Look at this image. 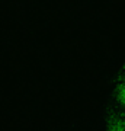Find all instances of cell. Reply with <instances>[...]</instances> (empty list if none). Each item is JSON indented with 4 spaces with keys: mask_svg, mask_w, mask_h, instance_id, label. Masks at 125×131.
<instances>
[{
    "mask_svg": "<svg viewBox=\"0 0 125 131\" xmlns=\"http://www.w3.org/2000/svg\"><path fill=\"white\" fill-rule=\"evenodd\" d=\"M115 102L116 105L125 111V80H121L115 89Z\"/></svg>",
    "mask_w": 125,
    "mask_h": 131,
    "instance_id": "6da1fadb",
    "label": "cell"
},
{
    "mask_svg": "<svg viewBox=\"0 0 125 131\" xmlns=\"http://www.w3.org/2000/svg\"><path fill=\"white\" fill-rule=\"evenodd\" d=\"M106 131H125V115L113 118L106 127Z\"/></svg>",
    "mask_w": 125,
    "mask_h": 131,
    "instance_id": "7a4b0ae2",
    "label": "cell"
}]
</instances>
